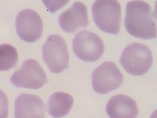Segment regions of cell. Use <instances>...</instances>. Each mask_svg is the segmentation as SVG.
<instances>
[{
    "label": "cell",
    "mask_w": 157,
    "mask_h": 118,
    "mask_svg": "<svg viewBox=\"0 0 157 118\" xmlns=\"http://www.w3.org/2000/svg\"><path fill=\"white\" fill-rule=\"evenodd\" d=\"M10 82L17 88L36 90L47 84V77L37 61L29 59L24 61L21 68L13 73Z\"/></svg>",
    "instance_id": "8992f818"
},
{
    "label": "cell",
    "mask_w": 157,
    "mask_h": 118,
    "mask_svg": "<svg viewBox=\"0 0 157 118\" xmlns=\"http://www.w3.org/2000/svg\"><path fill=\"white\" fill-rule=\"evenodd\" d=\"M123 81V73L113 61H105L92 73V88L101 95H106L117 89Z\"/></svg>",
    "instance_id": "52a82bcc"
},
{
    "label": "cell",
    "mask_w": 157,
    "mask_h": 118,
    "mask_svg": "<svg viewBox=\"0 0 157 118\" xmlns=\"http://www.w3.org/2000/svg\"><path fill=\"white\" fill-rule=\"evenodd\" d=\"M72 47L75 56L87 62L99 60L105 51V45L100 36L88 31H82L75 35Z\"/></svg>",
    "instance_id": "5b68a950"
},
{
    "label": "cell",
    "mask_w": 157,
    "mask_h": 118,
    "mask_svg": "<svg viewBox=\"0 0 157 118\" xmlns=\"http://www.w3.org/2000/svg\"><path fill=\"white\" fill-rule=\"evenodd\" d=\"M42 50L43 60L51 73H61L68 67V46L61 36L55 34L49 36Z\"/></svg>",
    "instance_id": "277c9868"
},
{
    "label": "cell",
    "mask_w": 157,
    "mask_h": 118,
    "mask_svg": "<svg viewBox=\"0 0 157 118\" xmlns=\"http://www.w3.org/2000/svg\"><path fill=\"white\" fill-rule=\"evenodd\" d=\"M156 16L151 6L143 1L127 2L124 25L130 36L141 39L156 37Z\"/></svg>",
    "instance_id": "6da1fadb"
},
{
    "label": "cell",
    "mask_w": 157,
    "mask_h": 118,
    "mask_svg": "<svg viewBox=\"0 0 157 118\" xmlns=\"http://www.w3.org/2000/svg\"><path fill=\"white\" fill-rule=\"evenodd\" d=\"M106 113L109 118H137L139 110L134 99L120 94L110 98L106 106Z\"/></svg>",
    "instance_id": "8fae6325"
},
{
    "label": "cell",
    "mask_w": 157,
    "mask_h": 118,
    "mask_svg": "<svg viewBox=\"0 0 157 118\" xmlns=\"http://www.w3.org/2000/svg\"><path fill=\"white\" fill-rule=\"evenodd\" d=\"M61 29L68 33H73L78 29L89 25L87 8L82 2H75L69 9L61 14L58 18Z\"/></svg>",
    "instance_id": "9c48e42d"
},
{
    "label": "cell",
    "mask_w": 157,
    "mask_h": 118,
    "mask_svg": "<svg viewBox=\"0 0 157 118\" xmlns=\"http://www.w3.org/2000/svg\"><path fill=\"white\" fill-rule=\"evenodd\" d=\"M73 98L63 91L55 92L49 98L48 113L54 118H61L66 116L73 106Z\"/></svg>",
    "instance_id": "7c38bea8"
},
{
    "label": "cell",
    "mask_w": 157,
    "mask_h": 118,
    "mask_svg": "<svg viewBox=\"0 0 157 118\" xmlns=\"http://www.w3.org/2000/svg\"><path fill=\"white\" fill-rule=\"evenodd\" d=\"M92 15L99 29L117 35L121 26V6L117 1H96L92 5Z\"/></svg>",
    "instance_id": "3957f363"
},
{
    "label": "cell",
    "mask_w": 157,
    "mask_h": 118,
    "mask_svg": "<svg viewBox=\"0 0 157 118\" xmlns=\"http://www.w3.org/2000/svg\"><path fill=\"white\" fill-rule=\"evenodd\" d=\"M9 115V100L4 91L0 90V118H7Z\"/></svg>",
    "instance_id": "5bb4252c"
},
{
    "label": "cell",
    "mask_w": 157,
    "mask_h": 118,
    "mask_svg": "<svg viewBox=\"0 0 157 118\" xmlns=\"http://www.w3.org/2000/svg\"><path fill=\"white\" fill-rule=\"evenodd\" d=\"M17 36L26 43H34L43 35V24L40 15L32 9L20 11L16 18Z\"/></svg>",
    "instance_id": "ba28073f"
},
{
    "label": "cell",
    "mask_w": 157,
    "mask_h": 118,
    "mask_svg": "<svg viewBox=\"0 0 157 118\" xmlns=\"http://www.w3.org/2000/svg\"><path fill=\"white\" fill-rule=\"evenodd\" d=\"M120 63L129 74L139 77L149 71L153 64V56L148 46L133 43L122 52Z\"/></svg>",
    "instance_id": "7a4b0ae2"
},
{
    "label": "cell",
    "mask_w": 157,
    "mask_h": 118,
    "mask_svg": "<svg viewBox=\"0 0 157 118\" xmlns=\"http://www.w3.org/2000/svg\"><path fill=\"white\" fill-rule=\"evenodd\" d=\"M18 61V53L13 45H0V71H7L13 68Z\"/></svg>",
    "instance_id": "4fadbf2b"
},
{
    "label": "cell",
    "mask_w": 157,
    "mask_h": 118,
    "mask_svg": "<svg viewBox=\"0 0 157 118\" xmlns=\"http://www.w3.org/2000/svg\"><path fill=\"white\" fill-rule=\"evenodd\" d=\"M46 106L39 96L21 94L14 103L15 118H45Z\"/></svg>",
    "instance_id": "30bf717a"
}]
</instances>
